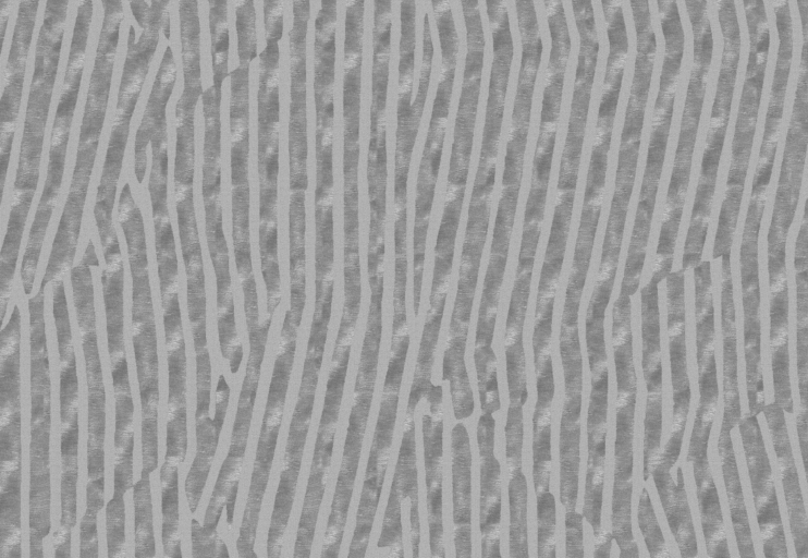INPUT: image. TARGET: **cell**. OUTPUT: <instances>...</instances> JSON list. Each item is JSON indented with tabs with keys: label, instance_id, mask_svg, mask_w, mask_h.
I'll use <instances>...</instances> for the list:
<instances>
[{
	"label": "cell",
	"instance_id": "6da1fadb",
	"mask_svg": "<svg viewBox=\"0 0 808 558\" xmlns=\"http://www.w3.org/2000/svg\"><path fill=\"white\" fill-rule=\"evenodd\" d=\"M29 368L28 504L51 507V374L46 327L27 331Z\"/></svg>",
	"mask_w": 808,
	"mask_h": 558
},
{
	"label": "cell",
	"instance_id": "7a4b0ae2",
	"mask_svg": "<svg viewBox=\"0 0 808 558\" xmlns=\"http://www.w3.org/2000/svg\"><path fill=\"white\" fill-rule=\"evenodd\" d=\"M751 499L764 557H788L771 459L757 415L748 412L738 424Z\"/></svg>",
	"mask_w": 808,
	"mask_h": 558
},
{
	"label": "cell",
	"instance_id": "3957f363",
	"mask_svg": "<svg viewBox=\"0 0 808 558\" xmlns=\"http://www.w3.org/2000/svg\"><path fill=\"white\" fill-rule=\"evenodd\" d=\"M51 319L59 354L60 481L78 482L79 386L77 376V336L72 327L70 305L51 307Z\"/></svg>",
	"mask_w": 808,
	"mask_h": 558
},
{
	"label": "cell",
	"instance_id": "277c9868",
	"mask_svg": "<svg viewBox=\"0 0 808 558\" xmlns=\"http://www.w3.org/2000/svg\"><path fill=\"white\" fill-rule=\"evenodd\" d=\"M616 380L611 511L632 512L638 377L634 350L613 351Z\"/></svg>",
	"mask_w": 808,
	"mask_h": 558
},
{
	"label": "cell",
	"instance_id": "5b68a950",
	"mask_svg": "<svg viewBox=\"0 0 808 558\" xmlns=\"http://www.w3.org/2000/svg\"><path fill=\"white\" fill-rule=\"evenodd\" d=\"M421 412V439L425 472L426 511L430 557H445L443 519L444 423L443 383L433 384L426 393Z\"/></svg>",
	"mask_w": 808,
	"mask_h": 558
},
{
	"label": "cell",
	"instance_id": "8992f818",
	"mask_svg": "<svg viewBox=\"0 0 808 558\" xmlns=\"http://www.w3.org/2000/svg\"><path fill=\"white\" fill-rule=\"evenodd\" d=\"M586 347L590 372V391L586 417L587 462L585 485L604 486L608 413L609 363L602 319L586 320Z\"/></svg>",
	"mask_w": 808,
	"mask_h": 558
},
{
	"label": "cell",
	"instance_id": "52a82bcc",
	"mask_svg": "<svg viewBox=\"0 0 808 558\" xmlns=\"http://www.w3.org/2000/svg\"><path fill=\"white\" fill-rule=\"evenodd\" d=\"M41 0H17L4 68L1 73V148L2 155L14 151L20 124L26 70L33 37L37 31Z\"/></svg>",
	"mask_w": 808,
	"mask_h": 558
},
{
	"label": "cell",
	"instance_id": "ba28073f",
	"mask_svg": "<svg viewBox=\"0 0 808 558\" xmlns=\"http://www.w3.org/2000/svg\"><path fill=\"white\" fill-rule=\"evenodd\" d=\"M497 420L480 412L476 423L480 556L501 557L502 469L495 454Z\"/></svg>",
	"mask_w": 808,
	"mask_h": 558
},
{
	"label": "cell",
	"instance_id": "9c48e42d",
	"mask_svg": "<svg viewBox=\"0 0 808 558\" xmlns=\"http://www.w3.org/2000/svg\"><path fill=\"white\" fill-rule=\"evenodd\" d=\"M559 352L564 380V398L559 426V463H580L584 364L577 316L562 319Z\"/></svg>",
	"mask_w": 808,
	"mask_h": 558
},
{
	"label": "cell",
	"instance_id": "30bf717a",
	"mask_svg": "<svg viewBox=\"0 0 808 558\" xmlns=\"http://www.w3.org/2000/svg\"><path fill=\"white\" fill-rule=\"evenodd\" d=\"M451 458V541L456 558L475 556L473 539V451L464 421L450 429Z\"/></svg>",
	"mask_w": 808,
	"mask_h": 558
},
{
	"label": "cell",
	"instance_id": "8fae6325",
	"mask_svg": "<svg viewBox=\"0 0 808 558\" xmlns=\"http://www.w3.org/2000/svg\"><path fill=\"white\" fill-rule=\"evenodd\" d=\"M774 450L778 472L783 488L795 555L807 557V515L797 466L783 408L772 401L762 410Z\"/></svg>",
	"mask_w": 808,
	"mask_h": 558
},
{
	"label": "cell",
	"instance_id": "7c38bea8",
	"mask_svg": "<svg viewBox=\"0 0 808 558\" xmlns=\"http://www.w3.org/2000/svg\"><path fill=\"white\" fill-rule=\"evenodd\" d=\"M381 325L374 331L368 329L360 348L359 361L353 390L352 407L347 418L343 448L360 453L377 385L380 360Z\"/></svg>",
	"mask_w": 808,
	"mask_h": 558
},
{
	"label": "cell",
	"instance_id": "4fadbf2b",
	"mask_svg": "<svg viewBox=\"0 0 808 558\" xmlns=\"http://www.w3.org/2000/svg\"><path fill=\"white\" fill-rule=\"evenodd\" d=\"M173 93L174 87L169 83L155 82L149 85L133 136L131 169L137 181L146 179L149 145L170 141L169 107Z\"/></svg>",
	"mask_w": 808,
	"mask_h": 558
},
{
	"label": "cell",
	"instance_id": "5bb4252c",
	"mask_svg": "<svg viewBox=\"0 0 808 558\" xmlns=\"http://www.w3.org/2000/svg\"><path fill=\"white\" fill-rule=\"evenodd\" d=\"M733 428L721 426L717 441L720 468L723 477L731 522L740 557L758 556L755 547L750 522L739 477V470L734 452Z\"/></svg>",
	"mask_w": 808,
	"mask_h": 558
},
{
	"label": "cell",
	"instance_id": "9a60e30c",
	"mask_svg": "<svg viewBox=\"0 0 808 558\" xmlns=\"http://www.w3.org/2000/svg\"><path fill=\"white\" fill-rule=\"evenodd\" d=\"M416 409L405 407L402 438L392 478L395 481L402 501L409 504V541L412 556H420L421 523L419 513V487L416 453Z\"/></svg>",
	"mask_w": 808,
	"mask_h": 558
},
{
	"label": "cell",
	"instance_id": "2e32d148",
	"mask_svg": "<svg viewBox=\"0 0 808 558\" xmlns=\"http://www.w3.org/2000/svg\"><path fill=\"white\" fill-rule=\"evenodd\" d=\"M524 320L514 324L507 319L504 338V367L507 389V410L524 412L528 398L526 352L523 340Z\"/></svg>",
	"mask_w": 808,
	"mask_h": 558
},
{
	"label": "cell",
	"instance_id": "e0dca14e",
	"mask_svg": "<svg viewBox=\"0 0 808 558\" xmlns=\"http://www.w3.org/2000/svg\"><path fill=\"white\" fill-rule=\"evenodd\" d=\"M402 498L397 485L391 478L387 506L384 509L382 524L377 541V549H388V556L403 557V523H402Z\"/></svg>",
	"mask_w": 808,
	"mask_h": 558
},
{
	"label": "cell",
	"instance_id": "ac0fdd59",
	"mask_svg": "<svg viewBox=\"0 0 808 558\" xmlns=\"http://www.w3.org/2000/svg\"><path fill=\"white\" fill-rule=\"evenodd\" d=\"M537 557H556V504L550 490L536 495Z\"/></svg>",
	"mask_w": 808,
	"mask_h": 558
},
{
	"label": "cell",
	"instance_id": "d6986e66",
	"mask_svg": "<svg viewBox=\"0 0 808 558\" xmlns=\"http://www.w3.org/2000/svg\"><path fill=\"white\" fill-rule=\"evenodd\" d=\"M637 524L650 557L671 556L662 530L654 513L647 484L642 483L637 505Z\"/></svg>",
	"mask_w": 808,
	"mask_h": 558
},
{
	"label": "cell",
	"instance_id": "ffe728a7",
	"mask_svg": "<svg viewBox=\"0 0 808 558\" xmlns=\"http://www.w3.org/2000/svg\"><path fill=\"white\" fill-rule=\"evenodd\" d=\"M179 17L180 41H195L200 39L198 0H175Z\"/></svg>",
	"mask_w": 808,
	"mask_h": 558
},
{
	"label": "cell",
	"instance_id": "44dd1931",
	"mask_svg": "<svg viewBox=\"0 0 808 558\" xmlns=\"http://www.w3.org/2000/svg\"><path fill=\"white\" fill-rule=\"evenodd\" d=\"M211 46L229 44L228 0H208Z\"/></svg>",
	"mask_w": 808,
	"mask_h": 558
},
{
	"label": "cell",
	"instance_id": "7402d4cb",
	"mask_svg": "<svg viewBox=\"0 0 808 558\" xmlns=\"http://www.w3.org/2000/svg\"><path fill=\"white\" fill-rule=\"evenodd\" d=\"M150 12L161 16L162 38L169 40L172 35V0H148Z\"/></svg>",
	"mask_w": 808,
	"mask_h": 558
},
{
	"label": "cell",
	"instance_id": "603a6c76",
	"mask_svg": "<svg viewBox=\"0 0 808 558\" xmlns=\"http://www.w3.org/2000/svg\"><path fill=\"white\" fill-rule=\"evenodd\" d=\"M130 20L134 23L137 31H143L147 23L150 13V7L148 0H127Z\"/></svg>",
	"mask_w": 808,
	"mask_h": 558
}]
</instances>
